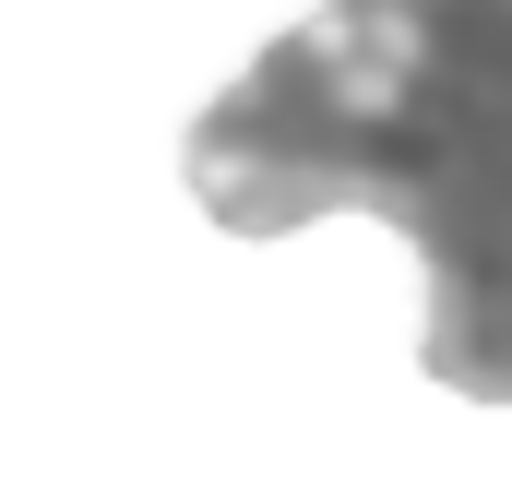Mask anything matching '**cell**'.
<instances>
[{
	"mask_svg": "<svg viewBox=\"0 0 512 500\" xmlns=\"http://www.w3.org/2000/svg\"><path fill=\"white\" fill-rule=\"evenodd\" d=\"M429 274V322H417V370L465 405H512V191L489 215H465L453 239L417 250Z\"/></svg>",
	"mask_w": 512,
	"mask_h": 500,
	"instance_id": "7a4b0ae2",
	"label": "cell"
},
{
	"mask_svg": "<svg viewBox=\"0 0 512 500\" xmlns=\"http://www.w3.org/2000/svg\"><path fill=\"white\" fill-rule=\"evenodd\" d=\"M227 239L370 215L405 250L512 191V0H322L179 143Z\"/></svg>",
	"mask_w": 512,
	"mask_h": 500,
	"instance_id": "6da1fadb",
	"label": "cell"
}]
</instances>
